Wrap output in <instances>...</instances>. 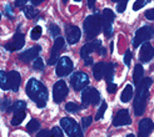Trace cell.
Masks as SVG:
<instances>
[{
    "label": "cell",
    "mask_w": 154,
    "mask_h": 137,
    "mask_svg": "<svg viewBox=\"0 0 154 137\" xmlns=\"http://www.w3.org/2000/svg\"><path fill=\"white\" fill-rule=\"evenodd\" d=\"M25 92L29 96V98L33 102H35V105L39 109L45 107V105L48 102V89L45 87V85L43 82H40L36 79H30L26 82V87H25Z\"/></svg>",
    "instance_id": "1"
},
{
    "label": "cell",
    "mask_w": 154,
    "mask_h": 137,
    "mask_svg": "<svg viewBox=\"0 0 154 137\" xmlns=\"http://www.w3.org/2000/svg\"><path fill=\"white\" fill-rule=\"evenodd\" d=\"M153 80L150 77H143L140 83L137 86V95L134 100V113L135 116H142L145 107H147V100L149 96V87L152 86Z\"/></svg>",
    "instance_id": "2"
},
{
    "label": "cell",
    "mask_w": 154,
    "mask_h": 137,
    "mask_svg": "<svg viewBox=\"0 0 154 137\" xmlns=\"http://www.w3.org/2000/svg\"><path fill=\"white\" fill-rule=\"evenodd\" d=\"M84 31L88 40H94L102 31V16L99 13L89 16L84 20Z\"/></svg>",
    "instance_id": "3"
},
{
    "label": "cell",
    "mask_w": 154,
    "mask_h": 137,
    "mask_svg": "<svg viewBox=\"0 0 154 137\" xmlns=\"http://www.w3.org/2000/svg\"><path fill=\"white\" fill-rule=\"evenodd\" d=\"M60 127L69 137H84L82 127L72 117H63L60 120Z\"/></svg>",
    "instance_id": "4"
},
{
    "label": "cell",
    "mask_w": 154,
    "mask_h": 137,
    "mask_svg": "<svg viewBox=\"0 0 154 137\" xmlns=\"http://www.w3.org/2000/svg\"><path fill=\"white\" fill-rule=\"evenodd\" d=\"M91 52H98V54L102 55V56H104L106 54V49L102 46V41L99 39H94L90 42L84 45V46L82 48V50H80V56H82L83 60H85V59L90 57Z\"/></svg>",
    "instance_id": "5"
},
{
    "label": "cell",
    "mask_w": 154,
    "mask_h": 137,
    "mask_svg": "<svg viewBox=\"0 0 154 137\" xmlns=\"http://www.w3.org/2000/svg\"><path fill=\"white\" fill-rule=\"evenodd\" d=\"M100 102V94L95 87H87L82 92V109H87L89 105L97 106Z\"/></svg>",
    "instance_id": "6"
},
{
    "label": "cell",
    "mask_w": 154,
    "mask_h": 137,
    "mask_svg": "<svg viewBox=\"0 0 154 137\" xmlns=\"http://www.w3.org/2000/svg\"><path fill=\"white\" fill-rule=\"evenodd\" d=\"M154 36V28L150 25H145L142 26L140 29L137 30L135 36L133 39V46L135 49H138V46H140L144 42H147L148 40H150Z\"/></svg>",
    "instance_id": "7"
},
{
    "label": "cell",
    "mask_w": 154,
    "mask_h": 137,
    "mask_svg": "<svg viewBox=\"0 0 154 137\" xmlns=\"http://www.w3.org/2000/svg\"><path fill=\"white\" fill-rule=\"evenodd\" d=\"M102 30L106 37H112L113 35V21L115 19V14L110 9H104L102 13Z\"/></svg>",
    "instance_id": "8"
},
{
    "label": "cell",
    "mask_w": 154,
    "mask_h": 137,
    "mask_svg": "<svg viewBox=\"0 0 154 137\" xmlns=\"http://www.w3.org/2000/svg\"><path fill=\"white\" fill-rule=\"evenodd\" d=\"M70 85L75 91H82L84 89H87L89 85L88 74L83 72V71H78V72L73 74V76L70 77Z\"/></svg>",
    "instance_id": "9"
},
{
    "label": "cell",
    "mask_w": 154,
    "mask_h": 137,
    "mask_svg": "<svg viewBox=\"0 0 154 137\" xmlns=\"http://www.w3.org/2000/svg\"><path fill=\"white\" fill-rule=\"evenodd\" d=\"M73 68H74V65H73L72 59L68 56H61L57 64L55 74L58 75V77H64V76L69 75L73 71Z\"/></svg>",
    "instance_id": "10"
},
{
    "label": "cell",
    "mask_w": 154,
    "mask_h": 137,
    "mask_svg": "<svg viewBox=\"0 0 154 137\" xmlns=\"http://www.w3.org/2000/svg\"><path fill=\"white\" fill-rule=\"evenodd\" d=\"M68 86L65 81L63 80H59L54 83V87H53V98H54V102L55 103H60L65 100V97L68 96Z\"/></svg>",
    "instance_id": "11"
},
{
    "label": "cell",
    "mask_w": 154,
    "mask_h": 137,
    "mask_svg": "<svg viewBox=\"0 0 154 137\" xmlns=\"http://www.w3.org/2000/svg\"><path fill=\"white\" fill-rule=\"evenodd\" d=\"M25 44V36L23 33H20L19 30H17V33L13 36V39L4 45V48L8 50V51H17V50H20Z\"/></svg>",
    "instance_id": "12"
},
{
    "label": "cell",
    "mask_w": 154,
    "mask_h": 137,
    "mask_svg": "<svg viewBox=\"0 0 154 137\" xmlns=\"http://www.w3.org/2000/svg\"><path fill=\"white\" fill-rule=\"evenodd\" d=\"M64 49V39L63 37H57L55 41H54V45L51 48V52H50V57L48 60V65H54L58 61V56L60 54V51Z\"/></svg>",
    "instance_id": "13"
},
{
    "label": "cell",
    "mask_w": 154,
    "mask_h": 137,
    "mask_svg": "<svg viewBox=\"0 0 154 137\" xmlns=\"http://www.w3.org/2000/svg\"><path fill=\"white\" fill-rule=\"evenodd\" d=\"M130 124H132V120H130L128 110H125V109L119 110L114 115V118H113L114 127H120V126H125V125H130Z\"/></svg>",
    "instance_id": "14"
},
{
    "label": "cell",
    "mask_w": 154,
    "mask_h": 137,
    "mask_svg": "<svg viewBox=\"0 0 154 137\" xmlns=\"http://www.w3.org/2000/svg\"><path fill=\"white\" fill-rule=\"evenodd\" d=\"M65 35H66V41L70 45H74L80 40L82 31H80V29L75 25H66L65 26Z\"/></svg>",
    "instance_id": "15"
},
{
    "label": "cell",
    "mask_w": 154,
    "mask_h": 137,
    "mask_svg": "<svg viewBox=\"0 0 154 137\" xmlns=\"http://www.w3.org/2000/svg\"><path fill=\"white\" fill-rule=\"evenodd\" d=\"M42 51V46H39V45H35V46L30 48L29 50L21 52V54L19 55V59L21 60L23 63H30L33 61V60H35L36 57H39L38 55H39V52Z\"/></svg>",
    "instance_id": "16"
},
{
    "label": "cell",
    "mask_w": 154,
    "mask_h": 137,
    "mask_svg": "<svg viewBox=\"0 0 154 137\" xmlns=\"http://www.w3.org/2000/svg\"><path fill=\"white\" fill-rule=\"evenodd\" d=\"M154 57V48L149 42H144L140 48L139 51V60L140 63H149L150 60Z\"/></svg>",
    "instance_id": "17"
},
{
    "label": "cell",
    "mask_w": 154,
    "mask_h": 137,
    "mask_svg": "<svg viewBox=\"0 0 154 137\" xmlns=\"http://www.w3.org/2000/svg\"><path fill=\"white\" fill-rule=\"evenodd\" d=\"M153 122L150 118H143L139 122V127H138V137H148L152 131H153Z\"/></svg>",
    "instance_id": "18"
},
{
    "label": "cell",
    "mask_w": 154,
    "mask_h": 137,
    "mask_svg": "<svg viewBox=\"0 0 154 137\" xmlns=\"http://www.w3.org/2000/svg\"><path fill=\"white\" fill-rule=\"evenodd\" d=\"M8 76H9V87H10V90L14 91V92H18L20 82H21L20 74L18 71H10L9 74H8Z\"/></svg>",
    "instance_id": "19"
},
{
    "label": "cell",
    "mask_w": 154,
    "mask_h": 137,
    "mask_svg": "<svg viewBox=\"0 0 154 137\" xmlns=\"http://www.w3.org/2000/svg\"><path fill=\"white\" fill-rule=\"evenodd\" d=\"M105 67H106V64L100 61L94 65L93 67V75H94V79L97 81H100L103 77H104V74H105Z\"/></svg>",
    "instance_id": "20"
},
{
    "label": "cell",
    "mask_w": 154,
    "mask_h": 137,
    "mask_svg": "<svg viewBox=\"0 0 154 137\" xmlns=\"http://www.w3.org/2000/svg\"><path fill=\"white\" fill-rule=\"evenodd\" d=\"M132 98H133V86L128 83V85L124 87V90H123L122 95H120V101L123 103H127V102H129L130 100H132Z\"/></svg>",
    "instance_id": "21"
},
{
    "label": "cell",
    "mask_w": 154,
    "mask_h": 137,
    "mask_svg": "<svg viewBox=\"0 0 154 137\" xmlns=\"http://www.w3.org/2000/svg\"><path fill=\"white\" fill-rule=\"evenodd\" d=\"M114 72H115V64L108 63V64H106V67H105V74H104V79H105L106 83L113 82Z\"/></svg>",
    "instance_id": "22"
},
{
    "label": "cell",
    "mask_w": 154,
    "mask_h": 137,
    "mask_svg": "<svg viewBox=\"0 0 154 137\" xmlns=\"http://www.w3.org/2000/svg\"><path fill=\"white\" fill-rule=\"evenodd\" d=\"M143 75H144V70H143V66L142 65H135L134 68V74H133V81H134V85L138 86L140 83V81L143 80Z\"/></svg>",
    "instance_id": "23"
},
{
    "label": "cell",
    "mask_w": 154,
    "mask_h": 137,
    "mask_svg": "<svg viewBox=\"0 0 154 137\" xmlns=\"http://www.w3.org/2000/svg\"><path fill=\"white\" fill-rule=\"evenodd\" d=\"M23 13L25 14V16L28 19H34L38 16V14H39V11H38L33 5H25L23 7Z\"/></svg>",
    "instance_id": "24"
},
{
    "label": "cell",
    "mask_w": 154,
    "mask_h": 137,
    "mask_svg": "<svg viewBox=\"0 0 154 137\" xmlns=\"http://www.w3.org/2000/svg\"><path fill=\"white\" fill-rule=\"evenodd\" d=\"M39 128H40V124H39V121L35 120V118H32L29 121V124L26 125V131L29 133H34L39 130Z\"/></svg>",
    "instance_id": "25"
},
{
    "label": "cell",
    "mask_w": 154,
    "mask_h": 137,
    "mask_svg": "<svg viewBox=\"0 0 154 137\" xmlns=\"http://www.w3.org/2000/svg\"><path fill=\"white\" fill-rule=\"evenodd\" d=\"M0 87L3 90H10L9 87V76L5 71H0Z\"/></svg>",
    "instance_id": "26"
},
{
    "label": "cell",
    "mask_w": 154,
    "mask_h": 137,
    "mask_svg": "<svg viewBox=\"0 0 154 137\" xmlns=\"http://www.w3.org/2000/svg\"><path fill=\"white\" fill-rule=\"evenodd\" d=\"M26 110V103L24 101H17V102H14L13 106H11V111H14V113H17V112H25Z\"/></svg>",
    "instance_id": "27"
},
{
    "label": "cell",
    "mask_w": 154,
    "mask_h": 137,
    "mask_svg": "<svg viewBox=\"0 0 154 137\" xmlns=\"http://www.w3.org/2000/svg\"><path fill=\"white\" fill-rule=\"evenodd\" d=\"M25 116H26L25 112H17V113H14V117L11 118V125L13 126H19L23 122V120L25 118Z\"/></svg>",
    "instance_id": "28"
},
{
    "label": "cell",
    "mask_w": 154,
    "mask_h": 137,
    "mask_svg": "<svg viewBox=\"0 0 154 137\" xmlns=\"http://www.w3.org/2000/svg\"><path fill=\"white\" fill-rule=\"evenodd\" d=\"M42 34H43V28L39 26V25H36V26H34V29L32 30V33H30V37H32L33 40H38V39H39V37L42 36Z\"/></svg>",
    "instance_id": "29"
},
{
    "label": "cell",
    "mask_w": 154,
    "mask_h": 137,
    "mask_svg": "<svg viewBox=\"0 0 154 137\" xmlns=\"http://www.w3.org/2000/svg\"><path fill=\"white\" fill-rule=\"evenodd\" d=\"M80 109H82V106L78 105V103H75V102H68V103L65 105V110H66L68 112H72V113L78 112Z\"/></svg>",
    "instance_id": "30"
},
{
    "label": "cell",
    "mask_w": 154,
    "mask_h": 137,
    "mask_svg": "<svg viewBox=\"0 0 154 137\" xmlns=\"http://www.w3.org/2000/svg\"><path fill=\"white\" fill-rule=\"evenodd\" d=\"M106 107H108L106 102H105V101H103V102H102V105H100V107H99V109H98V111H97V115H95V120H97V121H99V120H102V118H103L104 112H105Z\"/></svg>",
    "instance_id": "31"
},
{
    "label": "cell",
    "mask_w": 154,
    "mask_h": 137,
    "mask_svg": "<svg viewBox=\"0 0 154 137\" xmlns=\"http://www.w3.org/2000/svg\"><path fill=\"white\" fill-rule=\"evenodd\" d=\"M11 101L9 100V98H5V100L0 103V110L4 111V112H10L11 111Z\"/></svg>",
    "instance_id": "32"
},
{
    "label": "cell",
    "mask_w": 154,
    "mask_h": 137,
    "mask_svg": "<svg viewBox=\"0 0 154 137\" xmlns=\"http://www.w3.org/2000/svg\"><path fill=\"white\" fill-rule=\"evenodd\" d=\"M50 137H64L63 136V131H61V128L55 126V127H53L51 130H50Z\"/></svg>",
    "instance_id": "33"
},
{
    "label": "cell",
    "mask_w": 154,
    "mask_h": 137,
    "mask_svg": "<svg viewBox=\"0 0 154 137\" xmlns=\"http://www.w3.org/2000/svg\"><path fill=\"white\" fill-rule=\"evenodd\" d=\"M33 67L35 68V70H39V71H43V70H44V63H43L42 57H36V59L34 60Z\"/></svg>",
    "instance_id": "34"
},
{
    "label": "cell",
    "mask_w": 154,
    "mask_h": 137,
    "mask_svg": "<svg viewBox=\"0 0 154 137\" xmlns=\"http://www.w3.org/2000/svg\"><path fill=\"white\" fill-rule=\"evenodd\" d=\"M49 31H50V35L51 36H54V37H59V34H60V29H59V26L58 25H55V24H50V26H49Z\"/></svg>",
    "instance_id": "35"
},
{
    "label": "cell",
    "mask_w": 154,
    "mask_h": 137,
    "mask_svg": "<svg viewBox=\"0 0 154 137\" xmlns=\"http://www.w3.org/2000/svg\"><path fill=\"white\" fill-rule=\"evenodd\" d=\"M91 122H93V118H91V116H85V117H83L82 118V127L85 130V128H88Z\"/></svg>",
    "instance_id": "36"
},
{
    "label": "cell",
    "mask_w": 154,
    "mask_h": 137,
    "mask_svg": "<svg viewBox=\"0 0 154 137\" xmlns=\"http://www.w3.org/2000/svg\"><path fill=\"white\" fill-rule=\"evenodd\" d=\"M130 63H132V51L127 50L125 54H124V64L129 67V66H130Z\"/></svg>",
    "instance_id": "37"
},
{
    "label": "cell",
    "mask_w": 154,
    "mask_h": 137,
    "mask_svg": "<svg viewBox=\"0 0 154 137\" xmlns=\"http://www.w3.org/2000/svg\"><path fill=\"white\" fill-rule=\"evenodd\" d=\"M117 90H118V86L115 85V83H113V82L106 83V91L109 94H115V92H117Z\"/></svg>",
    "instance_id": "38"
},
{
    "label": "cell",
    "mask_w": 154,
    "mask_h": 137,
    "mask_svg": "<svg viewBox=\"0 0 154 137\" xmlns=\"http://www.w3.org/2000/svg\"><path fill=\"white\" fill-rule=\"evenodd\" d=\"M148 1H145V0H140V1H135L134 3V5H133V10H135V11H138L139 9H142V7L147 4Z\"/></svg>",
    "instance_id": "39"
},
{
    "label": "cell",
    "mask_w": 154,
    "mask_h": 137,
    "mask_svg": "<svg viewBox=\"0 0 154 137\" xmlns=\"http://www.w3.org/2000/svg\"><path fill=\"white\" fill-rule=\"evenodd\" d=\"M125 7H127V1H120L117 4V11L118 13H123L125 10Z\"/></svg>",
    "instance_id": "40"
},
{
    "label": "cell",
    "mask_w": 154,
    "mask_h": 137,
    "mask_svg": "<svg viewBox=\"0 0 154 137\" xmlns=\"http://www.w3.org/2000/svg\"><path fill=\"white\" fill-rule=\"evenodd\" d=\"M144 15H145V18H147L148 20H154V7H153V9L147 10Z\"/></svg>",
    "instance_id": "41"
},
{
    "label": "cell",
    "mask_w": 154,
    "mask_h": 137,
    "mask_svg": "<svg viewBox=\"0 0 154 137\" xmlns=\"http://www.w3.org/2000/svg\"><path fill=\"white\" fill-rule=\"evenodd\" d=\"M36 137H50V131H48V130H42V131L38 132Z\"/></svg>",
    "instance_id": "42"
},
{
    "label": "cell",
    "mask_w": 154,
    "mask_h": 137,
    "mask_svg": "<svg viewBox=\"0 0 154 137\" xmlns=\"http://www.w3.org/2000/svg\"><path fill=\"white\" fill-rule=\"evenodd\" d=\"M5 14H6V16L9 18V19H13V10H11V6L10 5H6L5 6Z\"/></svg>",
    "instance_id": "43"
},
{
    "label": "cell",
    "mask_w": 154,
    "mask_h": 137,
    "mask_svg": "<svg viewBox=\"0 0 154 137\" xmlns=\"http://www.w3.org/2000/svg\"><path fill=\"white\" fill-rule=\"evenodd\" d=\"M26 4H28V1H25V0H19V1H15V6H19V7H21V9Z\"/></svg>",
    "instance_id": "44"
},
{
    "label": "cell",
    "mask_w": 154,
    "mask_h": 137,
    "mask_svg": "<svg viewBox=\"0 0 154 137\" xmlns=\"http://www.w3.org/2000/svg\"><path fill=\"white\" fill-rule=\"evenodd\" d=\"M84 64H85L87 66H90V65H93V57H88L84 60Z\"/></svg>",
    "instance_id": "45"
},
{
    "label": "cell",
    "mask_w": 154,
    "mask_h": 137,
    "mask_svg": "<svg viewBox=\"0 0 154 137\" xmlns=\"http://www.w3.org/2000/svg\"><path fill=\"white\" fill-rule=\"evenodd\" d=\"M88 5H89V7H90V9H93V10H94V5H95V1H94V0H91V1H88Z\"/></svg>",
    "instance_id": "46"
},
{
    "label": "cell",
    "mask_w": 154,
    "mask_h": 137,
    "mask_svg": "<svg viewBox=\"0 0 154 137\" xmlns=\"http://www.w3.org/2000/svg\"><path fill=\"white\" fill-rule=\"evenodd\" d=\"M30 3H32L33 5H39L42 1H36V0H32V1H30Z\"/></svg>",
    "instance_id": "47"
},
{
    "label": "cell",
    "mask_w": 154,
    "mask_h": 137,
    "mask_svg": "<svg viewBox=\"0 0 154 137\" xmlns=\"http://www.w3.org/2000/svg\"><path fill=\"white\" fill-rule=\"evenodd\" d=\"M113 46H114V44L112 42V44H110V52H113Z\"/></svg>",
    "instance_id": "48"
},
{
    "label": "cell",
    "mask_w": 154,
    "mask_h": 137,
    "mask_svg": "<svg viewBox=\"0 0 154 137\" xmlns=\"http://www.w3.org/2000/svg\"><path fill=\"white\" fill-rule=\"evenodd\" d=\"M125 137H135V136H134V135H133V133H129V135H127V136H125Z\"/></svg>",
    "instance_id": "49"
}]
</instances>
